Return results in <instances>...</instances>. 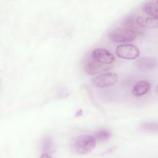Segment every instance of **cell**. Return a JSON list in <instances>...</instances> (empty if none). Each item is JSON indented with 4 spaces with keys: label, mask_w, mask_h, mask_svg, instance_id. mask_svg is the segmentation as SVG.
I'll return each mask as SVG.
<instances>
[{
    "label": "cell",
    "mask_w": 158,
    "mask_h": 158,
    "mask_svg": "<svg viewBox=\"0 0 158 158\" xmlns=\"http://www.w3.org/2000/svg\"><path fill=\"white\" fill-rule=\"evenodd\" d=\"M96 145V138L90 135L78 136L74 141L73 149L80 154H85L93 151Z\"/></svg>",
    "instance_id": "6da1fadb"
},
{
    "label": "cell",
    "mask_w": 158,
    "mask_h": 158,
    "mask_svg": "<svg viewBox=\"0 0 158 158\" xmlns=\"http://www.w3.org/2000/svg\"><path fill=\"white\" fill-rule=\"evenodd\" d=\"M136 31L127 28H115L110 31L109 34L110 40L115 43H123L133 41L137 37Z\"/></svg>",
    "instance_id": "7a4b0ae2"
},
{
    "label": "cell",
    "mask_w": 158,
    "mask_h": 158,
    "mask_svg": "<svg viewBox=\"0 0 158 158\" xmlns=\"http://www.w3.org/2000/svg\"><path fill=\"white\" fill-rule=\"evenodd\" d=\"M118 80L117 75L115 73L109 72L102 73L92 78L93 85L99 88L109 87L115 85Z\"/></svg>",
    "instance_id": "3957f363"
},
{
    "label": "cell",
    "mask_w": 158,
    "mask_h": 158,
    "mask_svg": "<svg viewBox=\"0 0 158 158\" xmlns=\"http://www.w3.org/2000/svg\"><path fill=\"white\" fill-rule=\"evenodd\" d=\"M116 54L120 58L132 60L139 56V50L138 48L135 45L125 44L117 47Z\"/></svg>",
    "instance_id": "277c9868"
},
{
    "label": "cell",
    "mask_w": 158,
    "mask_h": 158,
    "mask_svg": "<svg viewBox=\"0 0 158 158\" xmlns=\"http://www.w3.org/2000/svg\"><path fill=\"white\" fill-rule=\"evenodd\" d=\"M91 57L94 60L106 64H112L115 60L114 55L104 48L94 49L91 52Z\"/></svg>",
    "instance_id": "5b68a950"
},
{
    "label": "cell",
    "mask_w": 158,
    "mask_h": 158,
    "mask_svg": "<svg viewBox=\"0 0 158 158\" xmlns=\"http://www.w3.org/2000/svg\"><path fill=\"white\" fill-rule=\"evenodd\" d=\"M112 67L111 64H106L94 60L88 63L85 67V71L90 75H94L109 70Z\"/></svg>",
    "instance_id": "8992f818"
},
{
    "label": "cell",
    "mask_w": 158,
    "mask_h": 158,
    "mask_svg": "<svg viewBox=\"0 0 158 158\" xmlns=\"http://www.w3.org/2000/svg\"><path fill=\"white\" fill-rule=\"evenodd\" d=\"M137 67L142 70H149L154 69L157 65L156 59L150 57H142L139 58L136 62Z\"/></svg>",
    "instance_id": "52a82bcc"
},
{
    "label": "cell",
    "mask_w": 158,
    "mask_h": 158,
    "mask_svg": "<svg viewBox=\"0 0 158 158\" xmlns=\"http://www.w3.org/2000/svg\"><path fill=\"white\" fill-rule=\"evenodd\" d=\"M157 19L151 17H138L136 19V22L141 28H156L158 27Z\"/></svg>",
    "instance_id": "ba28073f"
},
{
    "label": "cell",
    "mask_w": 158,
    "mask_h": 158,
    "mask_svg": "<svg viewBox=\"0 0 158 158\" xmlns=\"http://www.w3.org/2000/svg\"><path fill=\"white\" fill-rule=\"evenodd\" d=\"M151 85L146 80H141L137 82L132 89L133 95L139 97L145 95L150 89Z\"/></svg>",
    "instance_id": "9c48e42d"
},
{
    "label": "cell",
    "mask_w": 158,
    "mask_h": 158,
    "mask_svg": "<svg viewBox=\"0 0 158 158\" xmlns=\"http://www.w3.org/2000/svg\"><path fill=\"white\" fill-rule=\"evenodd\" d=\"M143 10L150 17L158 19L156 2H147L144 3L143 6Z\"/></svg>",
    "instance_id": "30bf717a"
},
{
    "label": "cell",
    "mask_w": 158,
    "mask_h": 158,
    "mask_svg": "<svg viewBox=\"0 0 158 158\" xmlns=\"http://www.w3.org/2000/svg\"><path fill=\"white\" fill-rule=\"evenodd\" d=\"M41 151L43 154L51 153L53 151V142L49 136H44L41 141Z\"/></svg>",
    "instance_id": "8fae6325"
},
{
    "label": "cell",
    "mask_w": 158,
    "mask_h": 158,
    "mask_svg": "<svg viewBox=\"0 0 158 158\" xmlns=\"http://www.w3.org/2000/svg\"><path fill=\"white\" fill-rule=\"evenodd\" d=\"M140 128L148 131H157V122L156 121H148L141 123Z\"/></svg>",
    "instance_id": "7c38bea8"
},
{
    "label": "cell",
    "mask_w": 158,
    "mask_h": 158,
    "mask_svg": "<svg viewBox=\"0 0 158 158\" xmlns=\"http://www.w3.org/2000/svg\"><path fill=\"white\" fill-rule=\"evenodd\" d=\"M96 137L101 141H105L109 139L111 136V133L107 129L102 128L97 130L95 132Z\"/></svg>",
    "instance_id": "4fadbf2b"
},
{
    "label": "cell",
    "mask_w": 158,
    "mask_h": 158,
    "mask_svg": "<svg viewBox=\"0 0 158 158\" xmlns=\"http://www.w3.org/2000/svg\"><path fill=\"white\" fill-rule=\"evenodd\" d=\"M122 25L127 27V29H129L133 31H134L133 30L136 29V25L138 26L136 22V19H135L132 17H128L126 19H125L122 22Z\"/></svg>",
    "instance_id": "5bb4252c"
}]
</instances>
